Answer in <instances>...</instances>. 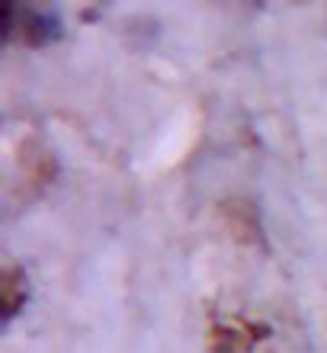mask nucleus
Here are the masks:
<instances>
[{"label": "nucleus", "instance_id": "nucleus-1", "mask_svg": "<svg viewBox=\"0 0 327 353\" xmlns=\"http://www.w3.org/2000/svg\"><path fill=\"white\" fill-rule=\"evenodd\" d=\"M23 36H26L29 46H48L61 39V19L55 13H39V10H29L23 17Z\"/></svg>", "mask_w": 327, "mask_h": 353}]
</instances>
